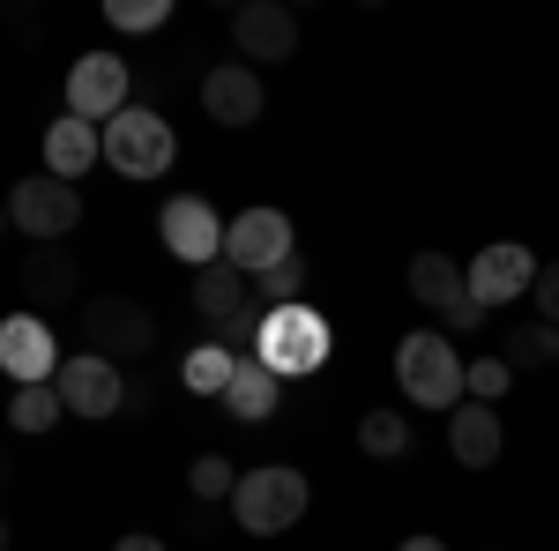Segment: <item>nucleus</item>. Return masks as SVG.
Wrapping results in <instances>:
<instances>
[{
	"instance_id": "1",
	"label": "nucleus",
	"mask_w": 559,
	"mask_h": 551,
	"mask_svg": "<svg viewBox=\"0 0 559 551\" xmlns=\"http://www.w3.org/2000/svg\"><path fill=\"white\" fill-rule=\"evenodd\" d=\"M329 350H336V336H329V321H321L306 298H299V306L261 313L254 366H269L276 381H306V373H321V366H329Z\"/></svg>"
},
{
	"instance_id": "2",
	"label": "nucleus",
	"mask_w": 559,
	"mask_h": 551,
	"mask_svg": "<svg viewBox=\"0 0 559 551\" xmlns=\"http://www.w3.org/2000/svg\"><path fill=\"white\" fill-rule=\"evenodd\" d=\"M463 366L471 358H455V343L440 336V328H411V336L395 343V387L418 410H455L463 403Z\"/></svg>"
},
{
	"instance_id": "3",
	"label": "nucleus",
	"mask_w": 559,
	"mask_h": 551,
	"mask_svg": "<svg viewBox=\"0 0 559 551\" xmlns=\"http://www.w3.org/2000/svg\"><path fill=\"white\" fill-rule=\"evenodd\" d=\"M306 477L284 463L269 469H239V484H231V522L247 529V537H284V529H299L306 522Z\"/></svg>"
},
{
	"instance_id": "4",
	"label": "nucleus",
	"mask_w": 559,
	"mask_h": 551,
	"mask_svg": "<svg viewBox=\"0 0 559 551\" xmlns=\"http://www.w3.org/2000/svg\"><path fill=\"white\" fill-rule=\"evenodd\" d=\"M97 134H105V165L120 171V179H165L173 157H179L173 120H157L150 105H128L120 120H105Z\"/></svg>"
},
{
	"instance_id": "5",
	"label": "nucleus",
	"mask_w": 559,
	"mask_h": 551,
	"mask_svg": "<svg viewBox=\"0 0 559 551\" xmlns=\"http://www.w3.org/2000/svg\"><path fill=\"white\" fill-rule=\"evenodd\" d=\"M403 284H411V298H418V306H432V313H440V336H471V328H485V306L471 298V276H463V261H455V254H440V247L411 254Z\"/></svg>"
},
{
	"instance_id": "6",
	"label": "nucleus",
	"mask_w": 559,
	"mask_h": 551,
	"mask_svg": "<svg viewBox=\"0 0 559 551\" xmlns=\"http://www.w3.org/2000/svg\"><path fill=\"white\" fill-rule=\"evenodd\" d=\"M52 387H60V410L83 424H105L128 410V373L112 366V358H97V350H75V358H60V373H52Z\"/></svg>"
},
{
	"instance_id": "7",
	"label": "nucleus",
	"mask_w": 559,
	"mask_h": 551,
	"mask_svg": "<svg viewBox=\"0 0 559 551\" xmlns=\"http://www.w3.org/2000/svg\"><path fill=\"white\" fill-rule=\"evenodd\" d=\"M299 254V231H292V216L284 209H239L231 224H224V261L254 284V276H269V268H284V261Z\"/></svg>"
},
{
	"instance_id": "8",
	"label": "nucleus",
	"mask_w": 559,
	"mask_h": 551,
	"mask_svg": "<svg viewBox=\"0 0 559 551\" xmlns=\"http://www.w3.org/2000/svg\"><path fill=\"white\" fill-rule=\"evenodd\" d=\"M150 343H157V321H150V306L142 298H90L83 306V350L97 358H112V366H128V358H150Z\"/></svg>"
},
{
	"instance_id": "9",
	"label": "nucleus",
	"mask_w": 559,
	"mask_h": 551,
	"mask_svg": "<svg viewBox=\"0 0 559 551\" xmlns=\"http://www.w3.org/2000/svg\"><path fill=\"white\" fill-rule=\"evenodd\" d=\"M8 224H23V239L52 247V239H68V231L83 224V187H68V179H52V171L15 179V194H8Z\"/></svg>"
},
{
	"instance_id": "10",
	"label": "nucleus",
	"mask_w": 559,
	"mask_h": 551,
	"mask_svg": "<svg viewBox=\"0 0 559 551\" xmlns=\"http://www.w3.org/2000/svg\"><path fill=\"white\" fill-rule=\"evenodd\" d=\"M128 89H134V75H128L120 52H83V60L68 68V112L90 120V128H105V120L128 112Z\"/></svg>"
},
{
	"instance_id": "11",
	"label": "nucleus",
	"mask_w": 559,
	"mask_h": 551,
	"mask_svg": "<svg viewBox=\"0 0 559 551\" xmlns=\"http://www.w3.org/2000/svg\"><path fill=\"white\" fill-rule=\"evenodd\" d=\"M231 45H239L247 68H284V60L299 52V15H292L284 0H247V8L231 15Z\"/></svg>"
},
{
	"instance_id": "12",
	"label": "nucleus",
	"mask_w": 559,
	"mask_h": 551,
	"mask_svg": "<svg viewBox=\"0 0 559 551\" xmlns=\"http://www.w3.org/2000/svg\"><path fill=\"white\" fill-rule=\"evenodd\" d=\"M157 239L173 247V261L210 268V261H224V216H216L202 194H173V202H165V216H157Z\"/></svg>"
},
{
	"instance_id": "13",
	"label": "nucleus",
	"mask_w": 559,
	"mask_h": 551,
	"mask_svg": "<svg viewBox=\"0 0 559 551\" xmlns=\"http://www.w3.org/2000/svg\"><path fill=\"white\" fill-rule=\"evenodd\" d=\"M0 373L15 387H52L60 343H52V328H45L38 313H8V321H0Z\"/></svg>"
},
{
	"instance_id": "14",
	"label": "nucleus",
	"mask_w": 559,
	"mask_h": 551,
	"mask_svg": "<svg viewBox=\"0 0 559 551\" xmlns=\"http://www.w3.org/2000/svg\"><path fill=\"white\" fill-rule=\"evenodd\" d=\"M202 112H210L216 128H254L261 112H269L261 68H247V60H216L210 75H202Z\"/></svg>"
},
{
	"instance_id": "15",
	"label": "nucleus",
	"mask_w": 559,
	"mask_h": 551,
	"mask_svg": "<svg viewBox=\"0 0 559 551\" xmlns=\"http://www.w3.org/2000/svg\"><path fill=\"white\" fill-rule=\"evenodd\" d=\"M471 298L492 313V306H508V298H530V284H537V254L522 247V239H492L485 254H471Z\"/></svg>"
},
{
	"instance_id": "16",
	"label": "nucleus",
	"mask_w": 559,
	"mask_h": 551,
	"mask_svg": "<svg viewBox=\"0 0 559 551\" xmlns=\"http://www.w3.org/2000/svg\"><path fill=\"white\" fill-rule=\"evenodd\" d=\"M23 298L38 306V321L60 313V306H83V268H75V254H68V239L23 254Z\"/></svg>"
},
{
	"instance_id": "17",
	"label": "nucleus",
	"mask_w": 559,
	"mask_h": 551,
	"mask_svg": "<svg viewBox=\"0 0 559 551\" xmlns=\"http://www.w3.org/2000/svg\"><path fill=\"white\" fill-rule=\"evenodd\" d=\"M500 447H508V424H500L492 403H455V410H448V455L463 469H492Z\"/></svg>"
},
{
	"instance_id": "18",
	"label": "nucleus",
	"mask_w": 559,
	"mask_h": 551,
	"mask_svg": "<svg viewBox=\"0 0 559 551\" xmlns=\"http://www.w3.org/2000/svg\"><path fill=\"white\" fill-rule=\"evenodd\" d=\"M90 165H105V134L90 128V120H75V112H60V120L45 128V171L75 187Z\"/></svg>"
},
{
	"instance_id": "19",
	"label": "nucleus",
	"mask_w": 559,
	"mask_h": 551,
	"mask_svg": "<svg viewBox=\"0 0 559 551\" xmlns=\"http://www.w3.org/2000/svg\"><path fill=\"white\" fill-rule=\"evenodd\" d=\"M254 306V284L231 268V261H210V268H194V313L210 321V328H224V321H239Z\"/></svg>"
},
{
	"instance_id": "20",
	"label": "nucleus",
	"mask_w": 559,
	"mask_h": 551,
	"mask_svg": "<svg viewBox=\"0 0 559 551\" xmlns=\"http://www.w3.org/2000/svg\"><path fill=\"white\" fill-rule=\"evenodd\" d=\"M276 403H284V381H276L269 366H254V358H239V373H231V387H224V418L231 424H269Z\"/></svg>"
},
{
	"instance_id": "21",
	"label": "nucleus",
	"mask_w": 559,
	"mask_h": 551,
	"mask_svg": "<svg viewBox=\"0 0 559 551\" xmlns=\"http://www.w3.org/2000/svg\"><path fill=\"white\" fill-rule=\"evenodd\" d=\"M231 373H239V358H231L224 343H194V350L179 358V387H187V395H216V403H224Z\"/></svg>"
},
{
	"instance_id": "22",
	"label": "nucleus",
	"mask_w": 559,
	"mask_h": 551,
	"mask_svg": "<svg viewBox=\"0 0 559 551\" xmlns=\"http://www.w3.org/2000/svg\"><path fill=\"white\" fill-rule=\"evenodd\" d=\"M500 358H508V373H537V366H559V328L545 321H522L500 336Z\"/></svg>"
},
{
	"instance_id": "23",
	"label": "nucleus",
	"mask_w": 559,
	"mask_h": 551,
	"mask_svg": "<svg viewBox=\"0 0 559 551\" xmlns=\"http://www.w3.org/2000/svg\"><path fill=\"white\" fill-rule=\"evenodd\" d=\"M60 418H68V410H60V387H15V395H8V424H15V432H31V440L52 432Z\"/></svg>"
},
{
	"instance_id": "24",
	"label": "nucleus",
	"mask_w": 559,
	"mask_h": 551,
	"mask_svg": "<svg viewBox=\"0 0 559 551\" xmlns=\"http://www.w3.org/2000/svg\"><path fill=\"white\" fill-rule=\"evenodd\" d=\"M358 447H366V455H403V447H411V418H403V410H366V418H358Z\"/></svg>"
},
{
	"instance_id": "25",
	"label": "nucleus",
	"mask_w": 559,
	"mask_h": 551,
	"mask_svg": "<svg viewBox=\"0 0 559 551\" xmlns=\"http://www.w3.org/2000/svg\"><path fill=\"white\" fill-rule=\"evenodd\" d=\"M306 254H292L284 268H269V276H254V306L261 313H276V306H299V291H306Z\"/></svg>"
},
{
	"instance_id": "26",
	"label": "nucleus",
	"mask_w": 559,
	"mask_h": 551,
	"mask_svg": "<svg viewBox=\"0 0 559 551\" xmlns=\"http://www.w3.org/2000/svg\"><path fill=\"white\" fill-rule=\"evenodd\" d=\"M508 387H515L508 358H471V366H463V403H492V410H500Z\"/></svg>"
},
{
	"instance_id": "27",
	"label": "nucleus",
	"mask_w": 559,
	"mask_h": 551,
	"mask_svg": "<svg viewBox=\"0 0 559 551\" xmlns=\"http://www.w3.org/2000/svg\"><path fill=\"white\" fill-rule=\"evenodd\" d=\"M187 484H194V500H231L239 469L224 463V455H194V469H187Z\"/></svg>"
},
{
	"instance_id": "28",
	"label": "nucleus",
	"mask_w": 559,
	"mask_h": 551,
	"mask_svg": "<svg viewBox=\"0 0 559 551\" xmlns=\"http://www.w3.org/2000/svg\"><path fill=\"white\" fill-rule=\"evenodd\" d=\"M105 15H112V31H165L173 23V0H112Z\"/></svg>"
},
{
	"instance_id": "29",
	"label": "nucleus",
	"mask_w": 559,
	"mask_h": 551,
	"mask_svg": "<svg viewBox=\"0 0 559 551\" xmlns=\"http://www.w3.org/2000/svg\"><path fill=\"white\" fill-rule=\"evenodd\" d=\"M530 306H537V321L559 328V261H537V284H530Z\"/></svg>"
},
{
	"instance_id": "30",
	"label": "nucleus",
	"mask_w": 559,
	"mask_h": 551,
	"mask_svg": "<svg viewBox=\"0 0 559 551\" xmlns=\"http://www.w3.org/2000/svg\"><path fill=\"white\" fill-rule=\"evenodd\" d=\"M112 551H165V544H157V537H142V529H134V537H120V544H112Z\"/></svg>"
},
{
	"instance_id": "31",
	"label": "nucleus",
	"mask_w": 559,
	"mask_h": 551,
	"mask_svg": "<svg viewBox=\"0 0 559 551\" xmlns=\"http://www.w3.org/2000/svg\"><path fill=\"white\" fill-rule=\"evenodd\" d=\"M395 551H448V537H403Z\"/></svg>"
},
{
	"instance_id": "32",
	"label": "nucleus",
	"mask_w": 559,
	"mask_h": 551,
	"mask_svg": "<svg viewBox=\"0 0 559 551\" xmlns=\"http://www.w3.org/2000/svg\"><path fill=\"white\" fill-rule=\"evenodd\" d=\"M8 537H15V529H8V522H0V551H8Z\"/></svg>"
},
{
	"instance_id": "33",
	"label": "nucleus",
	"mask_w": 559,
	"mask_h": 551,
	"mask_svg": "<svg viewBox=\"0 0 559 551\" xmlns=\"http://www.w3.org/2000/svg\"><path fill=\"white\" fill-rule=\"evenodd\" d=\"M8 477H15V469H8V455H0V484H8Z\"/></svg>"
},
{
	"instance_id": "34",
	"label": "nucleus",
	"mask_w": 559,
	"mask_h": 551,
	"mask_svg": "<svg viewBox=\"0 0 559 551\" xmlns=\"http://www.w3.org/2000/svg\"><path fill=\"white\" fill-rule=\"evenodd\" d=\"M0 231H8V202H0Z\"/></svg>"
}]
</instances>
